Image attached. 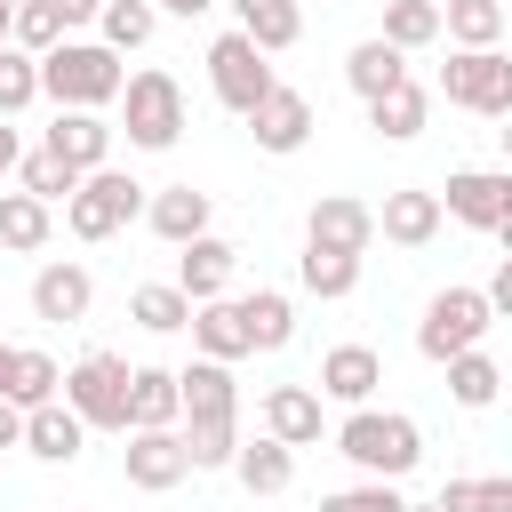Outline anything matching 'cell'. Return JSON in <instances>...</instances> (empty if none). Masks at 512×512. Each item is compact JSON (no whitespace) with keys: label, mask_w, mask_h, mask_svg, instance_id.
<instances>
[{"label":"cell","mask_w":512,"mask_h":512,"mask_svg":"<svg viewBox=\"0 0 512 512\" xmlns=\"http://www.w3.org/2000/svg\"><path fill=\"white\" fill-rule=\"evenodd\" d=\"M336 448H344V456H352L360 472H376V480H400V472H408V464L424 456L416 424H408V416H392V408H384V416H376V408H360V416H352V424L336 432Z\"/></svg>","instance_id":"cell-2"},{"label":"cell","mask_w":512,"mask_h":512,"mask_svg":"<svg viewBox=\"0 0 512 512\" xmlns=\"http://www.w3.org/2000/svg\"><path fill=\"white\" fill-rule=\"evenodd\" d=\"M440 96L464 104V112H504L512 104V64L496 48H464V56L440 64Z\"/></svg>","instance_id":"cell-8"},{"label":"cell","mask_w":512,"mask_h":512,"mask_svg":"<svg viewBox=\"0 0 512 512\" xmlns=\"http://www.w3.org/2000/svg\"><path fill=\"white\" fill-rule=\"evenodd\" d=\"M64 408L80 424H120L128 432V360L120 352H88L72 376H64Z\"/></svg>","instance_id":"cell-6"},{"label":"cell","mask_w":512,"mask_h":512,"mask_svg":"<svg viewBox=\"0 0 512 512\" xmlns=\"http://www.w3.org/2000/svg\"><path fill=\"white\" fill-rule=\"evenodd\" d=\"M344 80H352L360 96H384V88H400V80H408V64H400V48H384V40H360V48L344 56Z\"/></svg>","instance_id":"cell-30"},{"label":"cell","mask_w":512,"mask_h":512,"mask_svg":"<svg viewBox=\"0 0 512 512\" xmlns=\"http://www.w3.org/2000/svg\"><path fill=\"white\" fill-rule=\"evenodd\" d=\"M88 296H96V288H88V272H80V264H40V272H32V312H40V320H56V328L88 320Z\"/></svg>","instance_id":"cell-15"},{"label":"cell","mask_w":512,"mask_h":512,"mask_svg":"<svg viewBox=\"0 0 512 512\" xmlns=\"http://www.w3.org/2000/svg\"><path fill=\"white\" fill-rule=\"evenodd\" d=\"M48 152L64 160V168H104V152H112V128L96 120V112H56V128H48Z\"/></svg>","instance_id":"cell-20"},{"label":"cell","mask_w":512,"mask_h":512,"mask_svg":"<svg viewBox=\"0 0 512 512\" xmlns=\"http://www.w3.org/2000/svg\"><path fill=\"white\" fill-rule=\"evenodd\" d=\"M248 136H256L264 152H296V144L312 136V104H304L296 88H264V96L248 104Z\"/></svg>","instance_id":"cell-10"},{"label":"cell","mask_w":512,"mask_h":512,"mask_svg":"<svg viewBox=\"0 0 512 512\" xmlns=\"http://www.w3.org/2000/svg\"><path fill=\"white\" fill-rule=\"evenodd\" d=\"M432 200H440V216H456L472 232H504L512 224V176L504 168H456L448 192H432Z\"/></svg>","instance_id":"cell-7"},{"label":"cell","mask_w":512,"mask_h":512,"mask_svg":"<svg viewBox=\"0 0 512 512\" xmlns=\"http://www.w3.org/2000/svg\"><path fill=\"white\" fill-rule=\"evenodd\" d=\"M184 464L192 472H216V464H232V448H240V432H232V416H184Z\"/></svg>","instance_id":"cell-29"},{"label":"cell","mask_w":512,"mask_h":512,"mask_svg":"<svg viewBox=\"0 0 512 512\" xmlns=\"http://www.w3.org/2000/svg\"><path fill=\"white\" fill-rule=\"evenodd\" d=\"M488 296L480 288H440L432 304H424V328H416V352L424 360H456V352H472L480 336H488Z\"/></svg>","instance_id":"cell-4"},{"label":"cell","mask_w":512,"mask_h":512,"mask_svg":"<svg viewBox=\"0 0 512 512\" xmlns=\"http://www.w3.org/2000/svg\"><path fill=\"white\" fill-rule=\"evenodd\" d=\"M8 16H16V8H8V0H0V48H8Z\"/></svg>","instance_id":"cell-47"},{"label":"cell","mask_w":512,"mask_h":512,"mask_svg":"<svg viewBox=\"0 0 512 512\" xmlns=\"http://www.w3.org/2000/svg\"><path fill=\"white\" fill-rule=\"evenodd\" d=\"M424 112H432V96H424L416 80H400V88L368 96V128H376V136H416V128H424Z\"/></svg>","instance_id":"cell-28"},{"label":"cell","mask_w":512,"mask_h":512,"mask_svg":"<svg viewBox=\"0 0 512 512\" xmlns=\"http://www.w3.org/2000/svg\"><path fill=\"white\" fill-rule=\"evenodd\" d=\"M96 24H104V48H112V56H120V48H144V40H152V0H104Z\"/></svg>","instance_id":"cell-36"},{"label":"cell","mask_w":512,"mask_h":512,"mask_svg":"<svg viewBox=\"0 0 512 512\" xmlns=\"http://www.w3.org/2000/svg\"><path fill=\"white\" fill-rule=\"evenodd\" d=\"M56 384H64V368H56L48 352L0 344V400H8V408H40V400H56Z\"/></svg>","instance_id":"cell-17"},{"label":"cell","mask_w":512,"mask_h":512,"mask_svg":"<svg viewBox=\"0 0 512 512\" xmlns=\"http://www.w3.org/2000/svg\"><path fill=\"white\" fill-rule=\"evenodd\" d=\"M320 512H408V504H400L392 480H368V488H328Z\"/></svg>","instance_id":"cell-42"},{"label":"cell","mask_w":512,"mask_h":512,"mask_svg":"<svg viewBox=\"0 0 512 512\" xmlns=\"http://www.w3.org/2000/svg\"><path fill=\"white\" fill-rule=\"evenodd\" d=\"M8 8H24V0H8Z\"/></svg>","instance_id":"cell-48"},{"label":"cell","mask_w":512,"mask_h":512,"mask_svg":"<svg viewBox=\"0 0 512 512\" xmlns=\"http://www.w3.org/2000/svg\"><path fill=\"white\" fill-rule=\"evenodd\" d=\"M232 8H240V40H248V48H264V56H272V48H288V40L304 32L296 0H232Z\"/></svg>","instance_id":"cell-27"},{"label":"cell","mask_w":512,"mask_h":512,"mask_svg":"<svg viewBox=\"0 0 512 512\" xmlns=\"http://www.w3.org/2000/svg\"><path fill=\"white\" fill-rule=\"evenodd\" d=\"M0 248H48V200L32 192H0Z\"/></svg>","instance_id":"cell-33"},{"label":"cell","mask_w":512,"mask_h":512,"mask_svg":"<svg viewBox=\"0 0 512 512\" xmlns=\"http://www.w3.org/2000/svg\"><path fill=\"white\" fill-rule=\"evenodd\" d=\"M408 512H416V504H408ZM424 512H432V504H424Z\"/></svg>","instance_id":"cell-49"},{"label":"cell","mask_w":512,"mask_h":512,"mask_svg":"<svg viewBox=\"0 0 512 512\" xmlns=\"http://www.w3.org/2000/svg\"><path fill=\"white\" fill-rule=\"evenodd\" d=\"M128 320H144V328H184V320H192V296H184L176 280H144V288L128 296Z\"/></svg>","instance_id":"cell-35"},{"label":"cell","mask_w":512,"mask_h":512,"mask_svg":"<svg viewBox=\"0 0 512 512\" xmlns=\"http://www.w3.org/2000/svg\"><path fill=\"white\" fill-rule=\"evenodd\" d=\"M376 40L408 56V48L440 40V8H432V0H392V8H384V32H376Z\"/></svg>","instance_id":"cell-34"},{"label":"cell","mask_w":512,"mask_h":512,"mask_svg":"<svg viewBox=\"0 0 512 512\" xmlns=\"http://www.w3.org/2000/svg\"><path fill=\"white\" fill-rule=\"evenodd\" d=\"M32 96H40V56L0 48V120H8V112H24Z\"/></svg>","instance_id":"cell-40"},{"label":"cell","mask_w":512,"mask_h":512,"mask_svg":"<svg viewBox=\"0 0 512 512\" xmlns=\"http://www.w3.org/2000/svg\"><path fill=\"white\" fill-rule=\"evenodd\" d=\"M176 408H184V416H232V408H240L232 368H224V360H192V368L176 376Z\"/></svg>","instance_id":"cell-21"},{"label":"cell","mask_w":512,"mask_h":512,"mask_svg":"<svg viewBox=\"0 0 512 512\" xmlns=\"http://www.w3.org/2000/svg\"><path fill=\"white\" fill-rule=\"evenodd\" d=\"M16 160H24V144H16V128H8V120H0V176H8V168H16Z\"/></svg>","instance_id":"cell-45"},{"label":"cell","mask_w":512,"mask_h":512,"mask_svg":"<svg viewBox=\"0 0 512 512\" xmlns=\"http://www.w3.org/2000/svg\"><path fill=\"white\" fill-rule=\"evenodd\" d=\"M304 240L360 256V248L376 240V216H368V200H352V192H320V200H312V224H304Z\"/></svg>","instance_id":"cell-12"},{"label":"cell","mask_w":512,"mask_h":512,"mask_svg":"<svg viewBox=\"0 0 512 512\" xmlns=\"http://www.w3.org/2000/svg\"><path fill=\"white\" fill-rule=\"evenodd\" d=\"M80 416L64 408V400H40V408H24V448L40 456V464H72L80 456Z\"/></svg>","instance_id":"cell-19"},{"label":"cell","mask_w":512,"mask_h":512,"mask_svg":"<svg viewBox=\"0 0 512 512\" xmlns=\"http://www.w3.org/2000/svg\"><path fill=\"white\" fill-rule=\"evenodd\" d=\"M208 88L232 104V112H248L264 88H280L272 80V64H264V48H248L240 32H224V40H208Z\"/></svg>","instance_id":"cell-9"},{"label":"cell","mask_w":512,"mask_h":512,"mask_svg":"<svg viewBox=\"0 0 512 512\" xmlns=\"http://www.w3.org/2000/svg\"><path fill=\"white\" fill-rule=\"evenodd\" d=\"M152 232L176 240V248L200 240V232H208V192H200V184H168V192L152 200Z\"/></svg>","instance_id":"cell-25"},{"label":"cell","mask_w":512,"mask_h":512,"mask_svg":"<svg viewBox=\"0 0 512 512\" xmlns=\"http://www.w3.org/2000/svg\"><path fill=\"white\" fill-rule=\"evenodd\" d=\"M440 368H448V392H456L464 408H488V400H496V384H504L488 352H456V360H440Z\"/></svg>","instance_id":"cell-38"},{"label":"cell","mask_w":512,"mask_h":512,"mask_svg":"<svg viewBox=\"0 0 512 512\" xmlns=\"http://www.w3.org/2000/svg\"><path fill=\"white\" fill-rule=\"evenodd\" d=\"M232 472H240L248 496H280L288 472H296V456H288L280 440H240V448H232Z\"/></svg>","instance_id":"cell-26"},{"label":"cell","mask_w":512,"mask_h":512,"mask_svg":"<svg viewBox=\"0 0 512 512\" xmlns=\"http://www.w3.org/2000/svg\"><path fill=\"white\" fill-rule=\"evenodd\" d=\"M176 408V376L168 368H128V432H168Z\"/></svg>","instance_id":"cell-22"},{"label":"cell","mask_w":512,"mask_h":512,"mask_svg":"<svg viewBox=\"0 0 512 512\" xmlns=\"http://www.w3.org/2000/svg\"><path fill=\"white\" fill-rule=\"evenodd\" d=\"M184 328H192L200 360H224V368H232V360L248 352V336H240V312H232V296H208V304H192V320H184Z\"/></svg>","instance_id":"cell-24"},{"label":"cell","mask_w":512,"mask_h":512,"mask_svg":"<svg viewBox=\"0 0 512 512\" xmlns=\"http://www.w3.org/2000/svg\"><path fill=\"white\" fill-rule=\"evenodd\" d=\"M120 88H128V72H120V56L104 40H56L40 56V96H56V112H96Z\"/></svg>","instance_id":"cell-1"},{"label":"cell","mask_w":512,"mask_h":512,"mask_svg":"<svg viewBox=\"0 0 512 512\" xmlns=\"http://www.w3.org/2000/svg\"><path fill=\"white\" fill-rule=\"evenodd\" d=\"M96 8H104V0H48V16H56V24H88Z\"/></svg>","instance_id":"cell-43"},{"label":"cell","mask_w":512,"mask_h":512,"mask_svg":"<svg viewBox=\"0 0 512 512\" xmlns=\"http://www.w3.org/2000/svg\"><path fill=\"white\" fill-rule=\"evenodd\" d=\"M296 272H304V288H312V296H352V280H360V256H344V248H320V240H304Z\"/></svg>","instance_id":"cell-31"},{"label":"cell","mask_w":512,"mask_h":512,"mask_svg":"<svg viewBox=\"0 0 512 512\" xmlns=\"http://www.w3.org/2000/svg\"><path fill=\"white\" fill-rule=\"evenodd\" d=\"M8 40H16V48H24V56H48V48H56V40H64V24H56V16H48V0H24V8H16V16H8Z\"/></svg>","instance_id":"cell-41"},{"label":"cell","mask_w":512,"mask_h":512,"mask_svg":"<svg viewBox=\"0 0 512 512\" xmlns=\"http://www.w3.org/2000/svg\"><path fill=\"white\" fill-rule=\"evenodd\" d=\"M120 472H128V488H176L192 464H184V440L176 432H128Z\"/></svg>","instance_id":"cell-14"},{"label":"cell","mask_w":512,"mask_h":512,"mask_svg":"<svg viewBox=\"0 0 512 512\" xmlns=\"http://www.w3.org/2000/svg\"><path fill=\"white\" fill-rule=\"evenodd\" d=\"M160 8H176V16H200V8H216V0H160Z\"/></svg>","instance_id":"cell-46"},{"label":"cell","mask_w":512,"mask_h":512,"mask_svg":"<svg viewBox=\"0 0 512 512\" xmlns=\"http://www.w3.org/2000/svg\"><path fill=\"white\" fill-rule=\"evenodd\" d=\"M136 208H144V184H136V176H120V168H88V176L72 184V200H64V216H72V232H80V240H112Z\"/></svg>","instance_id":"cell-3"},{"label":"cell","mask_w":512,"mask_h":512,"mask_svg":"<svg viewBox=\"0 0 512 512\" xmlns=\"http://www.w3.org/2000/svg\"><path fill=\"white\" fill-rule=\"evenodd\" d=\"M376 216V232L392 240V248H424L448 216H440V200L424 192V184H400V192H384V208H368Z\"/></svg>","instance_id":"cell-11"},{"label":"cell","mask_w":512,"mask_h":512,"mask_svg":"<svg viewBox=\"0 0 512 512\" xmlns=\"http://www.w3.org/2000/svg\"><path fill=\"white\" fill-rule=\"evenodd\" d=\"M16 176H24V192H32V200H48V208H56V200H72V184H80V168H64L48 144H40V152H24V160H16Z\"/></svg>","instance_id":"cell-37"},{"label":"cell","mask_w":512,"mask_h":512,"mask_svg":"<svg viewBox=\"0 0 512 512\" xmlns=\"http://www.w3.org/2000/svg\"><path fill=\"white\" fill-rule=\"evenodd\" d=\"M232 312H240V336H248V352H280V344L296 336V312H288V296H272V288H256V296H232Z\"/></svg>","instance_id":"cell-23"},{"label":"cell","mask_w":512,"mask_h":512,"mask_svg":"<svg viewBox=\"0 0 512 512\" xmlns=\"http://www.w3.org/2000/svg\"><path fill=\"white\" fill-rule=\"evenodd\" d=\"M264 440H280V448L320 440V392H304V384H272V392H264Z\"/></svg>","instance_id":"cell-16"},{"label":"cell","mask_w":512,"mask_h":512,"mask_svg":"<svg viewBox=\"0 0 512 512\" xmlns=\"http://www.w3.org/2000/svg\"><path fill=\"white\" fill-rule=\"evenodd\" d=\"M432 512H512V480H440Z\"/></svg>","instance_id":"cell-39"},{"label":"cell","mask_w":512,"mask_h":512,"mask_svg":"<svg viewBox=\"0 0 512 512\" xmlns=\"http://www.w3.org/2000/svg\"><path fill=\"white\" fill-rule=\"evenodd\" d=\"M16 440H24V408H8V400H0V448H16Z\"/></svg>","instance_id":"cell-44"},{"label":"cell","mask_w":512,"mask_h":512,"mask_svg":"<svg viewBox=\"0 0 512 512\" xmlns=\"http://www.w3.org/2000/svg\"><path fill=\"white\" fill-rule=\"evenodd\" d=\"M384 384V360L368 352V344H336L328 360H320V392L328 400H352V408H368V392Z\"/></svg>","instance_id":"cell-18"},{"label":"cell","mask_w":512,"mask_h":512,"mask_svg":"<svg viewBox=\"0 0 512 512\" xmlns=\"http://www.w3.org/2000/svg\"><path fill=\"white\" fill-rule=\"evenodd\" d=\"M128 144H144V152H168L176 136H184V88L168 80V72H128Z\"/></svg>","instance_id":"cell-5"},{"label":"cell","mask_w":512,"mask_h":512,"mask_svg":"<svg viewBox=\"0 0 512 512\" xmlns=\"http://www.w3.org/2000/svg\"><path fill=\"white\" fill-rule=\"evenodd\" d=\"M440 32L464 40V48H496V32H504V0H448V8H440Z\"/></svg>","instance_id":"cell-32"},{"label":"cell","mask_w":512,"mask_h":512,"mask_svg":"<svg viewBox=\"0 0 512 512\" xmlns=\"http://www.w3.org/2000/svg\"><path fill=\"white\" fill-rule=\"evenodd\" d=\"M232 272H240V248H232V240H216V232H200V240H184L176 288H184L192 304H208V296H224V288H232Z\"/></svg>","instance_id":"cell-13"}]
</instances>
